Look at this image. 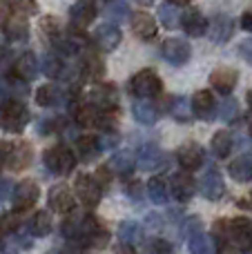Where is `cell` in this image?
<instances>
[{
    "label": "cell",
    "mask_w": 252,
    "mask_h": 254,
    "mask_svg": "<svg viewBox=\"0 0 252 254\" xmlns=\"http://www.w3.org/2000/svg\"><path fill=\"white\" fill-rule=\"evenodd\" d=\"M61 230H63V234H65V239L85 246V243L89 241V237L101 230V225H98V221L94 219L92 214H71L69 219L63 223Z\"/></svg>",
    "instance_id": "obj_1"
},
{
    "label": "cell",
    "mask_w": 252,
    "mask_h": 254,
    "mask_svg": "<svg viewBox=\"0 0 252 254\" xmlns=\"http://www.w3.org/2000/svg\"><path fill=\"white\" fill-rule=\"evenodd\" d=\"M29 123V110L20 101H4L0 107V127L11 134H20Z\"/></svg>",
    "instance_id": "obj_2"
},
{
    "label": "cell",
    "mask_w": 252,
    "mask_h": 254,
    "mask_svg": "<svg viewBox=\"0 0 252 254\" xmlns=\"http://www.w3.org/2000/svg\"><path fill=\"white\" fill-rule=\"evenodd\" d=\"M43 161H45V167H47L52 174L56 176H67L76 165V154L71 152L67 145H54L49 147L47 152L43 154Z\"/></svg>",
    "instance_id": "obj_3"
},
{
    "label": "cell",
    "mask_w": 252,
    "mask_h": 254,
    "mask_svg": "<svg viewBox=\"0 0 252 254\" xmlns=\"http://www.w3.org/2000/svg\"><path fill=\"white\" fill-rule=\"evenodd\" d=\"M0 161L11 170H22L31 163V147L25 140H7L0 145Z\"/></svg>",
    "instance_id": "obj_4"
},
{
    "label": "cell",
    "mask_w": 252,
    "mask_h": 254,
    "mask_svg": "<svg viewBox=\"0 0 252 254\" xmlns=\"http://www.w3.org/2000/svg\"><path fill=\"white\" fill-rule=\"evenodd\" d=\"M161 87L163 85L154 69H141L129 80V92L136 98H154L156 94H161Z\"/></svg>",
    "instance_id": "obj_5"
},
{
    "label": "cell",
    "mask_w": 252,
    "mask_h": 254,
    "mask_svg": "<svg viewBox=\"0 0 252 254\" xmlns=\"http://www.w3.org/2000/svg\"><path fill=\"white\" fill-rule=\"evenodd\" d=\"M87 105H92L96 112H112L119 105V92L114 85L110 83H98L89 89L87 94Z\"/></svg>",
    "instance_id": "obj_6"
},
{
    "label": "cell",
    "mask_w": 252,
    "mask_h": 254,
    "mask_svg": "<svg viewBox=\"0 0 252 254\" xmlns=\"http://www.w3.org/2000/svg\"><path fill=\"white\" fill-rule=\"evenodd\" d=\"M74 190H76V196L78 201L83 203L85 207H96L98 201H101V183H98L94 176L89 174H78L74 181Z\"/></svg>",
    "instance_id": "obj_7"
},
{
    "label": "cell",
    "mask_w": 252,
    "mask_h": 254,
    "mask_svg": "<svg viewBox=\"0 0 252 254\" xmlns=\"http://www.w3.org/2000/svg\"><path fill=\"white\" fill-rule=\"evenodd\" d=\"M228 241L235 248L248 250L252 246V221L246 216H237V219L228 221Z\"/></svg>",
    "instance_id": "obj_8"
},
{
    "label": "cell",
    "mask_w": 252,
    "mask_h": 254,
    "mask_svg": "<svg viewBox=\"0 0 252 254\" xmlns=\"http://www.w3.org/2000/svg\"><path fill=\"white\" fill-rule=\"evenodd\" d=\"M205 34L210 36V40L214 43H228L235 34V20L226 13H217L212 20H208V31Z\"/></svg>",
    "instance_id": "obj_9"
},
{
    "label": "cell",
    "mask_w": 252,
    "mask_h": 254,
    "mask_svg": "<svg viewBox=\"0 0 252 254\" xmlns=\"http://www.w3.org/2000/svg\"><path fill=\"white\" fill-rule=\"evenodd\" d=\"M190 107L196 119H201V121H212L214 114H217V101H214V96L210 94V89H199V92L192 96Z\"/></svg>",
    "instance_id": "obj_10"
},
{
    "label": "cell",
    "mask_w": 252,
    "mask_h": 254,
    "mask_svg": "<svg viewBox=\"0 0 252 254\" xmlns=\"http://www.w3.org/2000/svg\"><path fill=\"white\" fill-rule=\"evenodd\" d=\"M161 54L168 63L172 65H183L190 58V45L183 38H168L163 45H161Z\"/></svg>",
    "instance_id": "obj_11"
},
{
    "label": "cell",
    "mask_w": 252,
    "mask_h": 254,
    "mask_svg": "<svg viewBox=\"0 0 252 254\" xmlns=\"http://www.w3.org/2000/svg\"><path fill=\"white\" fill-rule=\"evenodd\" d=\"M38 196H40L38 185H36L34 181H22V183H18L16 190H13L11 201H13L16 210H27V207H31L38 201Z\"/></svg>",
    "instance_id": "obj_12"
},
{
    "label": "cell",
    "mask_w": 252,
    "mask_h": 254,
    "mask_svg": "<svg viewBox=\"0 0 252 254\" xmlns=\"http://www.w3.org/2000/svg\"><path fill=\"white\" fill-rule=\"evenodd\" d=\"M177 161L181 165V170L194 172L203 165V149L196 143H183L181 147L177 149Z\"/></svg>",
    "instance_id": "obj_13"
},
{
    "label": "cell",
    "mask_w": 252,
    "mask_h": 254,
    "mask_svg": "<svg viewBox=\"0 0 252 254\" xmlns=\"http://www.w3.org/2000/svg\"><path fill=\"white\" fill-rule=\"evenodd\" d=\"M194 179H192V174L188 170L179 172V174L172 176V185H170V192H172V196L177 198V201L186 203L190 201L192 196H194Z\"/></svg>",
    "instance_id": "obj_14"
},
{
    "label": "cell",
    "mask_w": 252,
    "mask_h": 254,
    "mask_svg": "<svg viewBox=\"0 0 252 254\" xmlns=\"http://www.w3.org/2000/svg\"><path fill=\"white\" fill-rule=\"evenodd\" d=\"M237 80H239V74L232 67H219L210 74V85H212L217 92H221L223 96L232 94V89L237 87Z\"/></svg>",
    "instance_id": "obj_15"
},
{
    "label": "cell",
    "mask_w": 252,
    "mask_h": 254,
    "mask_svg": "<svg viewBox=\"0 0 252 254\" xmlns=\"http://www.w3.org/2000/svg\"><path fill=\"white\" fill-rule=\"evenodd\" d=\"M199 190H201V194H203L208 201H219V198L223 196V192H226L223 176L219 174L217 170L205 172L203 179H201V183H199Z\"/></svg>",
    "instance_id": "obj_16"
},
{
    "label": "cell",
    "mask_w": 252,
    "mask_h": 254,
    "mask_svg": "<svg viewBox=\"0 0 252 254\" xmlns=\"http://www.w3.org/2000/svg\"><path fill=\"white\" fill-rule=\"evenodd\" d=\"M47 205L52 207L54 212H61V214H69L74 210V194L65 188V185H54L49 190L47 196Z\"/></svg>",
    "instance_id": "obj_17"
},
{
    "label": "cell",
    "mask_w": 252,
    "mask_h": 254,
    "mask_svg": "<svg viewBox=\"0 0 252 254\" xmlns=\"http://www.w3.org/2000/svg\"><path fill=\"white\" fill-rule=\"evenodd\" d=\"M69 18L74 22V27H78V29L92 25L94 18H96V4L92 0H76L69 7Z\"/></svg>",
    "instance_id": "obj_18"
},
{
    "label": "cell",
    "mask_w": 252,
    "mask_h": 254,
    "mask_svg": "<svg viewBox=\"0 0 252 254\" xmlns=\"http://www.w3.org/2000/svg\"><path fill=\"white\" fill-rule=\"evenodd\" d=\"M38 69H40V63L31 52L22 54V56L13 63V76H16L20 83H29V80H34L36 76H38Z\"/></svg>",
    "instance_id": "obj_19"
},
{
    "label": "cell",
    "mask_w": 252,
    "mask_h": 254,
    "mask_svg": "<svg viewBox=\"0 0 252 254\" xmlns=\"http://www.w3.org/2000/svg\"><path fill=\"white\" fill-rule=\"evenodd\" d=\"M94 40H96V45L101 49H105V52H112V49H116L121 45V40H123V34H121V29L116 25H112V22H105V25L96 27V31H94Z\"/></svg>",
    "instance_id": "obj_20"
},
{
    "label": "cell",
    "mask_w": 252,
    "mask_h": 254,
    "mask_svg": "<svg viewBox=\"0 0 252 254\" xmlns=\"http://www.w3.org/2000/svg\"><path fill=\"white\" fill-rule=\"evenodd\" d=\"M138 167L141 170H147V172H156L165 165V154L161 152L156 145H143L138 149V158H136Z\"/></svg>",
    "instance_id": "obj_21"
},
{
    "label": "cell",
    "mask_w": 252,
    "mask_h": 254,
    "mask_svg": "<svg viewBox=\"0 0 252 254\" xmlns=\"http://www.w3.org/2000/svg\"><path fill=\"white\" fill-rule=\"evenodd\" d=\"M181 25L188 36L199 38V36H203L205 31H208V18H205L199 9H188V11H183Z\"/></svg>",
    "instance_id": "obj_22"
},
{
    "label": "cell",
    "mask_w": 252,
    "mask_h": 254,
    "mask_svg": "<svg viewBox=\"0 0 252 254\" xmlns=\"http://www.w3.org/2000/svg\"><path fill=\"white\" fill-rule=\"evenodd\" d=\"M65 98H67V92L61 85H54V83L43 85V87H38V92H36V103L43 107L61 105V103H65Z\"/></svg>",
    "instance_id": "obj_23"
},
{
    "label": "cell",
    "mask_w": 252,
    "mask_h": 254,
    "mask_svg": "<svg viewBox=\"0 0 252 254\" xmlns=\"http://www.w3.org/2000/svg\"><path fill=\"white\" fill-rule=\"evenodd\" d=\"M132 31L143 40H152L156 36V20L145 11L132 13Z\"/></svg>",
    "instance_id": "obj_24"
},
{
    "label": "cell",
    "mask_w": 252,
    "mask_h": 254,
    "mask_svg": "<svg viewBox=\"0 0 252 254\" xmlns=\"http://www.w3.org/2000/svg\"><path fill=\"white\" fill-rule=\"evenodd\" d=\"M101 152L103 149H101V143H98V136L85 134V136H78V138H76V154H78L80 161L92 163Z\"/></svg>",
    "instance_id": "obj_25"
},
{
    "label": "cell",
    "mask_w": 252,
    "mask_h": 254,
    "mask_svg": "<svg viewBox=\"0 0 252 254\" xmlns=\"http://www.w3.org/2000/svg\"><path fill=\"white\" fill-rule=\"evenodd\" d=\"M181 18H183V9L179 7L177 0H168V2H163L159 7V20L168 29H177L181 25Z\"/></svg>",
    "instance_id": "obj_26"
},
{
    "label": "cell",
    "mask_w": 252,
    "mask_h": 254,
    "mask_svg": "<svg viewBox=\"0 0 252 254\" xmlns=\"http://www.w3.org/2000/svg\"><path fill=\"white\" fill-rule=\"evenodd\" d=\"M132 112H134V119H136L141 125H154L156 121H159V110H156L154 103H150L147 98L134 101Z\"/></svg>",
    "instance_id": "obj_27"
},
{
    "label": "cell",
    "mask_w": 252,
    "mask_h": 254,
    "mask_svg": "<svg viewBox=\"0 0 252 254\" xmlns=\"http://www.w3.org/2000/svg\"><path fill=\"white\" fill-rule=\"evenodd\" d=\"M52 214H49L47 210H40L36 212L34 216H31L29 221H27V232H29V237H47L49 232H52Z\"/></svg>",
    "instance_id": "obj_28"
},
{
    "label": "cell",
    "mask_w": 252,
    "mask_h": 254,
    "mask_svg": "<svg viewBox=\"0 0 252 254\" xmlns=\"http://www.w3.org/2000/svg\"><path fill=\"white\" fill-rule=\"evenodd\" d=\"M4 36L13 43H20V40L27 38V20H25V13H13L7 22H4Z\"/></svg>",
    "instance_id": "obj_29"
},
{
    "label": "cell",
    "mask_w": 252,
    "mask_h": 254,
    "mask_svg": "<svg viewBox=\"0 0 252 254\" xmlns=\"http://www.w3.org/2000/svg\"><path fill=\"white\" fill-rule=\"evenodd\" d=\"M228 174H230L237 183H248L252 179V161L248 156L235 158V161L230 163V167H228Z\"/></svg>",
    "instance_id": "obj_30"
},
{
    "label": "cell",
    "mask_w": 252,
    "mask_h": 254,
    "mask_svg": "<svg viewBox=\"0 0 252 254\" xmlns=\"http://www.w3.org/2000/svg\"><path fill=\"white\" fill-rule=\"evenodd\" d=\"M134 165H136V156H134L129 149L116 152L110 161V167L116 172V174H129V172L134 170Z\"/></svg>",
    "instance_id": "obj_31"
},
{
    "label": "cell",
    "mask_w": 252,
    "mask_h": 254,
    "mask_svg": "<svg viewBox=\"0 0 252 254\" xmlns=\"http://www.w3.org/2000/svg\"><path fill=\"white\" fill-rule=\"evenodd\" d=\"M119 239L127 246H136V243L143 241V228L136 221H123L119 225Z\"/></svg>",
    "instance_id": "obj_32"
},
{
    "label": "cell",
    "mask_w": 252,
    "mask_h": 254,
    "mask_svg": "<svg viewBox=\"0 0 252 254\" xmlns=\"http://www.w3.org/2000/svg\"><path fill=\"white\" fill-rule=\"evenodd\" d=\"M188 248H190L192 254H214V243L208 234L201 230L196 234H190L188 237Z\"/></svg>",
    "instance_id": "obj_33"
},
{
    "label": "cell",
    "mask_w": 252,
    "mask_h": 254,
    "mask_svg": "<svg viewBox=\"0 0 252 254\" xmlns=\"http://www.w3.org/2000/svg\"><path fill=\"white\" fill-rule=\"evenodd\" d=\"M40 69H43V74L47 78H61V76H65V65H63V61L56 54H45L43 61H40Z\"/></svg>",
    "instance_id": "obj_34"
},
{
    "label": "cell",
    "mask_w": 252,
    "mask_h": 254,
    "mask_svg": "<svg viewBox=\"0 0 252 254\" xmlns=\"http://www.w3.org/2000/svg\"><path fill=\"white\" fill-rule=\"evenodd\" d=\"M190 103L186 101L183 96H172L168 98V112L179 121V123H188L190 121Z\"/></svg>",
    "instance_id": "obj_35"
},
{
    "label": "cell",
    "mask_w": 252,
    "mask_h": 254,
    "mask_svg": "<svg viewBox=\"0 0 252 254\" xmlns=\"http://www.w3.org/2000/svg\"><path fill=\"white\" fill-rule=\"evenodd\" d=\"M147 196L152 198L154 203H165L170 196V190H168V183H165L161 176H154V179L147 181Z\"/></svg>",
    "instance_id": "obj_36"
},
{
    "label": "cell",
    "mask_w": 252,
    "mask_h": 254,
    "mask_svg": "<svg viewBox=\"0 0 252 254\" xmlns=\"http://www.w3.org/2000/svg\"><path fill=\"white\" fill-rule=\"evenodd\" d=\"M80 71H83V76H87V78H101L105 67H103L101 58H98L96 54H85L83 63H80Z\"/></svg>",
    "instance_id": "obj_37"
},
{
    "label": "cell",
    "mask_w": 252,
    "mask_h": 254,
    "mask_svg": "<svg viewBox=\"0 0 252 254\" xmlns=\"http://www.w3.org/2000/svg\"><path fill=\"white\" fill-rule=\"evenodd\" d=\"M230 149H232V134L230 131H226V129H219L217 134H214V138H212L214 156L226 158L228 154H230Z\"/></svg>",
    "instance_id": "obj_38"
},
{
    "label": "cell",
    "mask_w": 252,
    "mask_h": 254,
    "mask_svg": "<svg viewBox=\"0 0 252 254\" xmlns=\"http://www.w3.org/2000/svg\"><path fill=\"white\" fill-rule=\"evenodd\" d=\"M22 225V216H20V210L16 212H9L0 219V232L2 234H16Z\"/></svg>",
    "instance_id": "obj_39"
},
{
    "label": "cell",
    "mask_w": 252,
    "mask_h": 254,
    "mask_svg": "<svg viewBox=\"0 0 252 254\" xmlns=\"http://www.w3.org/2000/svg\"><path fill=\"white\" fill-rule=\"evenodd\" d=\"M40 27H43V34L47 36L49 40H58L63 36V27H61V22L56 20V18H52V16H47V18H43V22H40Z\"/></svg>",
    "instance_id": "obj_40"
},
{
    "label": "cell",
    "mask_w": 252,
    "mask_h": 254,
    "mask_svg": "<svg viewBox=\"0 0 252 254\" xmlns=\"http://www.w3.org/2000/svg\"><path fill=\"white\" fill-rule=\"evenodd\" d=\"M145 254H172V243L165 239H150L145 243Z\"/></svg>",
    "instance_id": "obj_41"
},
{
    "label": "cell",
    "mask_w": 252,
    "mask_h": 254,
    "mask_svg": "<svg viewBox=\"0 0 252 254\" xmlns=\"http://www.w3.org/2000/svg\"><path fill=\"white\" fill-rule=\"evenodd\" d=\"M219 119L226 121V123H230V121L237 119V114H239V105H237V101H232V98H228V101H223V105L219 107Z\"/></svg>",
    "instance_id": "obj_42"
},
{
    "label": "cell",
    "mask_w": 252,
    "mask_h": 254,
    "mask_svg": "<svg viewBox=\"0 0 252 254\" xmlns=\"http://www.w3.org/2000/svg\"><path fill=\"white\" fill-rule=\"evenodd\" d=\"M127 4L123 2V0H114V2H110L107 4V9H105V13L110 18H114V20H123L125 16H127Z\"/></svg>",
    "instance_id": "obj_43"
},
{
    "label": "cell",
    "mask_w": 252,
    "mask_h": 254,
    "mask_svg": "<svg viewBox=\"0 0 252 254\" xmlns=\"http://www.w3.org/2000/svg\"><path fill=\"white\" fill-rule=\"evenodd\" d=\"M13 7V11L18 13H34L36 11V2L34 0H9Z\"/></svg>",
    "instance_id": "obj_44"
},
{
    "label": "cell",
    "mask_w": 252,
    "mask_h": 254,
    "mask_svg": "<svg viewBox=\"0 0 252 254\" xmlns=\"http://www.w3.org/2000/svg\"><path fill=\"white\" fill-rule=\"evenodd\" d=\"M98 143H101V149L105 152V149H112L119 143V136H116L114 131H103V134L98 136Z\"/></svg>",
    "instance_id": "obj_45"
},
{
    "label": "cell",
    "mask_w": 252,
    "mask_h": 254,
    "mask_svg": "<svg viewBox=\"0 0 252 254\" xmlns=\"http://www.w3.org/2000/svg\"><path fill=\"white\" fill-rule=\"evenodd\" d=\"M13 190H16V185H13L11 179H0V201H7V198H11Z\"/></svg>",
    "instance_id": "obj_46"
},
{
    "label": "cell",
    "mask_w": 252,
    "mask_h": 254,
    "mask_svg": "<svg viewBox=\"0 0 252 254\" xmlns=\"http://www.w3.org/2000/svg\"><path fill=\"white\" fill-rule=\"evenodd\" d=\"M125 192H127V196L132 198V201H141V198H143V190H141V183H136V181H134V183H129Z\"/></svg>",
    "instance_id": "obj_47"
},
{
    "label": "cell",
    "mask_w": 252,
    "mask_h": 254,
    "mask_svg": "<svg viewBox=\"0 0 252 254\" xmlns=\"http://www.w3.org/2000/svg\"><path fill=\"white\" fill-rule=\"evenodd\" d=\"M239 54H241V58H246L248 63H252V38L239 45Z\"/></svg>",
    "instance_id": "obj_48"
},
{
    "label": "cell",
    "mask_w": 252,
    "mask_h": 254,
    "mask_svg": "<svg viewBox=\"0 0 252 254\" xmlns=\"http://www.w3.org/2000/svg\"><path fill=\"white\" fill-rule=\"evenodd\" d=\"M94 179H96L98 183H101V188H103V185L110 183V172H107V167H101V170L96 172V176H94Z\"/></svg>",
    "instance_id": "obj_49"
},
{
    "label": "cell",
    "mask_w": 252,
    "mask_h": 254,
    "mask_svg": "<svg viewBox=\"0 0 252 254\" xmlns=\"http://www.w3.org/2000/svg\"><path fill=\"white\" fill-rule=\"evenodd\" d=\"M217 250H219V254H237L235 248H232V243H228V241L217 243Z\"/></svg>",
    "instance_id": "obj_50"
},
{
    "label": "cell",
    "mask_w": 252,
    "mask_h": 254,
    "mask_svg": "<svg viewBox=\"0 0 252 254\" xmlns=\"http://www.w3.org/2000/svg\"><path fill=\"white\" fill-rule=\"evenodd\" d=\"M241 27H244L246 31H252V9L244 13V18H241Z\"/></svg>",
    "instance_id": "obj_51"
},
{
    "label": "cell",
    "mask_w": 252,
    "mask_h": 254,
    "mask_svg": "<svg viewBox=\"0 0 252 254\" xmlns=\"http://www.w3.org/2000/svg\"><path fill=\"white\" fill-rule=\"evenodd\" d=\"M114 254H136V252H134V246H127V243H121V246H116Z\"/></svg>",
    "instance_id": "obj_52"
},
{
    "label": "cell",
    "mask_w": 252,
    "mask_h": 254,
    "mask_svg": "<svg viewBox=\"0 0 252 254\" xmlns=\"http://www.w3.org/2000/svg\"><path fill=\"white\" fill-rule=\"evenodd\" d=\"M0 254H18V250H16V248L11 246V243H9L7 248H2V252H0Z\"/></svg>",
    "instance_id": "obj_53"
},
{
    "label": "cell",
    "mask_w": 252,
    "mask_h": 254,
    "mask_svg": "<svg viewBox=\"0 0 252 254\" xmlns=\"http://www.w3.org/2000/svg\"><path fill=\"white\" fill-rule=\"evenodd\" d=\"M244 254H252V246H250V248H248V250H246Z\"/></svg>",
    "instance_id": "obj_54"
},
{
    "label": "cell",
    "mask_w": 252,
    "mask_h": 254,
    "mask_svg": "<svg viewBox=\"0 0 252 254\" xmlns=\"http://www.w3.org/2000/svg\"><path fill=\"white\" fill-rule=\"evenodd\" d=\"M177 2H179V4H181V2H192V0H177Z\"/></svg>",
    "instance_id": "obj_55"
},
{
    "label": "cell",
    "mask_w": 252,
    "mask_h": 254,
    "mask_svg": "<svg viewBox=\"0 0 252 254\" xmlns=\"http://www.w3.org/2000/svg\"><path fill=\"white\" fill-rule=\"evenodd\" d=\"M0 250H2V241H0Z\"/></svg>",
    "instance_id": "obj_56"
},
{
    "label": "cell",
    "mask_w": 252,
    "mask_h": 254,
    "mask_svg": "<svg viewBox=\"0 0 252 254\" xmlns=\"http://www.w3.org/2000/svg\"><path fill=\"white\" fill-rule=\"evenodd\" d=\"M250 136H252V125H250Z\"/></svg>",
    "instance_id": "obj_57"
},
{
    "label": "cell",
    "mask_w": 252,
    "mask_h": 254,
    "mask_svg": "<svg viewBox=\"0 0 252 254\" xmlns=\"http://www.w3.org/2000/svg\"><path fill=\"white\" fill-rule=\"evenodd\" d=\"M250 96H252V94H250Z\"/></svg>",
    "instance_id": "obj_58"
}]
</instances>
